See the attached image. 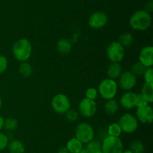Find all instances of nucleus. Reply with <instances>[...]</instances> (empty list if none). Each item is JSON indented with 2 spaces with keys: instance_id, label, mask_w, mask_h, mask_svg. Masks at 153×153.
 <instances>
[{
  "instance_id": "10",
  "label": "nucleus",
  "mask_w": 153,
  "mask_h": 153,
  "mask_svg": "<svg viewBox=\"0 0 153 153\" xmlns=\"http://www.w3.org/2000/svg\"><path fill=\"white\" fill-rule=\"evenodd\" d=\"M79 113L85 118H91L96 114L97 111V104L95 100L84 98L79 104Z\"/></svg>"
},
{
  "instance_id": "30",
  "label": "nucleus",
  "mask_w": 153,
  "mask_h": 153,
  "mask_svg": "<svg viewBox=\"0 0 153 153\" xmlns=\"http://www.w3.org/2000/svg\"><path fill=\"white\" fill-rule=\"evenodd\" d=\"M7 67H8V60L7 57L0 54V75L6 71Z\"/></svg>"
},
{
  "instance_id": "17",
  "label": "nucleus",
  "mask_w": 153,
  "mask_h": 153,
  "mask_svg": "<svg viewBox=\"0 0 153 153\" xmlns=\"http://www.w3.org/2000/svg\"><path fill=\"white\" fill-rule=\"evenodd\" d=\"M7 148L10 153H24L25 150L23 142L16 139L9 141Z\"/></svg>"
},
{
  "instance_id": "19",
  "label": "nucleus",
  "mask_w": 153,
  "mask_h": 153,
  "mask_svg": "<svg viewBox=\"0 0 153 153\" xmlns=\"http://www.w3.org/2000/svg\"><path fill=\"white\" fill-rule=\"evenodd\" d=\"M66 148H67L70 153H77L81 149H82L84 146L83 143L76 136H74L67 141V144H66Z\"/></svg>"
},
{
  "instance_id": "27",
  "label": "nucleus",
  "mask_w": 153,
  "mask_h": 153,
  "mask_svg": "<svg viewBox=\"0 0 153 153\" xmlns=\"http://www.w3.org/2000/svg\"><path fill=\"white\" fill-rule=\"evenodd\" d=\"M146 68L145 67L143 64H142L141 63L139 62H137L134 63L132 64L131 68V72L134 74L136 76H143V73L146 70Z\"/></svg>"
},
{
  "instance_id": "13",
  "label": "nucleus",
  "mask_w": 153,
  "mask_h": 153,
  "mask_svg": "<svg viewBox=\"0 0 153 153\" xmlns=\"http://www.w3.org/2000/svg\"><path fill=\"white\" fill-rule=\"evenodd\" d=\"M138 62L147 68H152L153 65V46L151 45L143 46L138 55Z\"/></svg>"
},
{
  "instance_id": "4",
  "label": "nucleus",
  "mask_w": 153,
  "mask_h": 153,
  "mask_svg": "<svg viewBox=\"0 0 153 153\" xmlns=\"http://www.w3.org/2000/svg\"><path fill=\"white\" fill-rule=\"evenodd\" d=\"M75 136L83 144H86L94 139L95 130L91 124L82 122L76 126Z\"/></svg>"
},
{
  "instance_id": "21",
  "label": "nucleus",
  "mask_w": 153,
  "mask_h": 153,
  "mask_svg": "<svg viewBox=\"0 0 153 153\" xmlns=\"http://www.w3.org/2000/svg\"><path fill=\"white\" fill-rule=\"evenodd\" d=\"M19 73L23 77H30L33 73L32 66L28 62H20V64L19 65Z\"/></svg>"
},
{
  "instance_id": "35",
  "label": "nucleus",
  "mask_w": 153,
  "mask_h": 153,
  "mask_svg": "<svg viewBox=\"0 0 153 153\" xmlns=\"http://www.w3.org/2000/svg\"><path fill=\"white\" fill-rule=\"evenodd\" d=\"M57 153H70L69 151L67 150V148H66V146H62L58 150V152Z\"/></svg>"
},
{
  "instance_id": "24",
  "label": "nucleus",
  "mask_w": 153,
  "mask_h": 153,
  "mask_svg": "<svg viewBox=\"0 0 153 153\" xmlns=\"http://www.w3.org/2000/svg\"><path fill=\"white\" fill-rule=\"evenodd\" d=\"M84 148L87 153H97V152L101 150V142L94 139L86 143V146Z\"/></svg>"
},
{
  "instance_id": "38",
  "label": "nucleus",
  "mask_w": 153,
  "mask_h": 153,
  "mask_svg": "<svg viewBox=\"0 0 153 153\" xmlns=\"http://www.w3.org/2000/svg\"><path fill=\"white\" fill-rule=\"evenodd\" d=\"M77 153H87V152H86V151H85V148H82V149H81L80 151H79V152H77Z\"/></svg>"
},
{
  "instance_id": "18",
  "label": "nucleus",
  "mask_w": 153,
  "mask_h": 153,
  "mask_svg": "<svg viewBox=\"0 0 153 153\" xmlns=\"http://www.w3.org/2000/svg\"><path fill=\"white\" fill-rule=\"evenodd\" d=\"M120 104L119 102L116 99H110V100H106L105 103L104 104V110L106 114L109 116H113L119 110Z\"/></svg>"
},
{
  "instance_id": "16",
  "label": "nucleus",
  "mask_w": 153,
  "mask_h": 153,
  "mask_svg": "<svg viewBox=\"0 0 153 153\" xmlns=\"http://www.w3.org/2000/svg\"><path fill=\"white\" fill-rule=\"evenodd\" d=\"M56 49L58 52L61 55H67L71 52V42L67 38H61L57 42Z\"/></svg>"
},
{
  "instance_id": "40",
  "label": "nucleus",
  "mask_w": 153,
  "mask_h": 153,
  "mask_svg": "<svg viewBox=\"0 0 153 153\" xmlns=\"http://www.w3.org/2000/svg\"><path fill=\"white\" fill-rule=\"evenodd\" d=\"M97 153H103V152L102 151V150H100V151H98V152H97Z\"/></svg>"
},
{
  "instance_id": "22",
  "label": "nucleus",
  "mask_w": 153,
  "mask_h": 153,
  "mask_svg": "<svg viewBox=\"0 0 153 153\" xmlns=\"http://www.w3.org/2000/svg\"><path fill=\"white\" fill-rule=\"evenodd\" d=\"M118 41L121 44L123 47H128L132 44L133 41H134V36L132 35L131 33L126 32H124L120 34Z\"/></svg>"
},
{
  "instance_id": "9",
  "label": "nucleus",
  "mask_w": 153,
  "mask_h": 153,
  "mask_svg": "<svg viewBox=\"0 0 153 153\" xmlns=\"http://www.w3.org/2000/svg\"><path fill=\"white\" fill-rule=\"evenodd\" d=\"M137 76L131 73V70H125L118 78L117 85L124 91H131L137 85Z\"/></svg>"
},
{
  "instance_id": "12",
  "label": "nucleus",
  "mask_w": 153,
  "mask_h": 153,
  "mask_svg": "<svg viewBox=\"0 0 153 153\" xmlns=\"http://www.w3.org/2000/svg\"><path fill=\"white\" fill-rule=\"evenodd\" d=\"M136 118L137 121L143 124H150L153 121V109L149 104L144 106L137 107Z\"/></svg>"
},
{
  "instance_id": "20",
  "label": "nucleus",
  "mask_w": 153,
  "mask_h": 153,
  "mask_svg": "<svg viewBox=\"0 0 153 153\" xmlns=\"http://www.w3.org/2000/svg\"><path fill=\"white\" fill-rule=\"evenodd\" d=\"M140 94L143 95L148 102V104H151L153 102V83L144 82L142 86Z\"/></svg>"
},
{
  "instance_id": "7",
  "label": "nucleus",
  "mask_w": 153,
  "mask_h": 153,
  "mask_svg": "<svg viewBox=\"0 0 153 153\" xmlns=\"http://www.w3.org/2000/svg\"><path fill=\"white\" fill-rule=\"evenodd\" d=\"M51 106H52V110L56 113L63 115V114H65V112L68 110L70 109L71 102L68 96L66 95L65 94L58 93L52 98Z\"/></svg>"
},
{
  "instance_id": "33",
  "label": "nucleus",
  "mask_w": 153,
  "mask_h": 153,
  "mask_svg": "<svg viewBox=\"0 0 153 153\" xmlns=\"http://www.w3.org/2000/svg\"><path fill=\"white\" fill-rule=\"evenodd\" d=\"M148 102L146 99L143 97L140 93L137 94V98H136V106L135 107H140V106H144L148 105Z\"/></svg>"
},
{
  "instance_id": "8",
  "label": "nucleus",
  "mask_w": 153,
  "mask_h": 153,
  "mask_svg": "<svg viewBox=\"0 0 153 153\" xmlns=\"http://www.w3.org/2000/svg\"><path fill=\"white\" fill-rule=\"evenodd\" d=\"M118 124L121 128L122 132L126 134H133L137 130L138 122L135 116L131 113H124L120 117Z\"/></svg>"
},
{
  "instance_id": "11",
  "label": "nucleus",
  "mask_w": 153,
  "mask_h": 153,
  "mask_svg": "<svg viewBox=\"0 0 153 153\" xmlns=\"http://www.w3.org/2000/svg\"><path fill=\"white\" fill-rule=\"evenodd\" d=\"M108 21L107 14L102 11H96L90 15L88 25L94 29H100L105 26Z\"/></svg>"
},
{
  "instance_id": "31",
  "label": "nucleus",
  "mask_w": 153,
  "mask_h": 153,
  "mask_svg": "<svg viewBox=\"0 0 153 153\" xmlns=\"http://www.w3.org/2000/svg\"><path fill=\"white\" fill-rule=\"evenodd\" d=\"M9 142V138L7 134L0 131V151L5 149Z\"/></svg>"
},
{
  "instance_id": "25",
  "label": "nucleus",
  "mask_w": 153,
  "mask_h": 153,
  "mask_svg": "<svg viewBox=\"0 0 153 153\" xmlns=\"http://www.w3.org/2000/svg\"><path fill=\"white\" fill-rule=\"evenodd\" d=\"M18 127V122L17 120L15 119L14 118H5L4 120V125H3V129L7 130L9 132L14 131L16 130Z\"/></svg>"
},
{
  "instance_id": "23",
  "label": "nucleus",
  "mask_w": 153,
  "mask_h": 153,
  "mask_svg": "<svg viewBox=\"0 0 153 153\" xmlns=\"http://www.w3.org/2000/svg\"><path fill=\"white\" fill-rule=\"evenodd\" d=\"M122 133V130L118 122H112L108 126L107 134L109 136L120 137Z\"/></svg>"
},
{
  "instance_id": "5",
  "label": "nucleus",
  "mask_w": 153,
  "mask_h": 153,
  "mask_svg": "<svg viewBox=\"0 0 153 153\" xmlns=\"http://www.w3.org/2000/svg\"><path fill=\"white\" fill-rule=\"evenodd\" d=\"M101 150L103 153H122L123 143L120 137L107 135L102 140Z\"/></svg>"
},
{
  "instance_id": "6",
  "label": "nucleus",
  "mask_w": 153,
  "mask_h": 153,
  "mask_svg": "<svg viewBox=\"0 0 153 153\" xmlns=\"http://www.w3.org/2000/svg\"><path fill=\"white\" fill-rule=\"evenodd\" d=\"M106 55L111 62L120 63L125 57V47L118 40H114L108 46Z\"/></svg>"
},
{
  "instance_id": "32",
  "label": "nucleus",
  "mask_w": 153,
  "mask_h": 153,
  "mask_svg": "<svg viewBox=\"0 0 153 153\" xmlns=\"http://www.w3.org/2000/svg\"><path fill=\"white\" fill-rule=\"evenodd\" d=\"M145 82L153 83V69L152 68H147L143 74Z\"/></svg>"
},
{
  "instance_id": "3",
  "label": "nucleus",
  "mask_w": 153,
  "mask_h": 153,
  "mask_svg": "<svg viewBox=\"0 0 153 153\" xmlns=\"http://www.w3.org/2000/svg\"><path fill=\"white\" fill-rule=\"evenodd\" d=\"M98 93L105 100L114 98L118 92L117 82L115 80L105 78L98 86Z\"/></svg>"
},
{
  "instance_id": "15",
  "label": "nucleus",
  "mask_w": 153,
  "mask_h": 153,
  "mask_svg": "<svg viewBox=\"0 0 153 153\" xmlns=\"http://www.w3.org/2000/svg\"><path fill=\"white\" fill-rule=\"evenodd\" d=\"M123 72L122 66L118 62H111L107 68V76L108 78L115 80L120 77Z\"/></svg>"
},
{
  "instance_id": "1",
  "label": "nucleus",
  "mask_w": 153,
  "mask_h": 153,
  "mask_svg": "<svg viewBox=\"0 0 153 153\" xmlns=\"http://www.w3.org/2000/svg\"><path fill=\"white\" fill-rule=\"evenodd\" d=\"M32 44L28 39L25 38H19L13 44L12 46V54L13 58L22 62H27L32 53Z\"/></svg>"
},
{
  "instance_id": "37",
  "label": "nucleus",
  "mask_w": 153,
  "mask_h": 153,
  "mask_svg": "<svg viewBox=\"0 0 153 153\" xmlns=\"http://www.w3.org/2000/svg\"><path fill=\"white\" fill-rule=\"evenodd\" d=\"M122 153H133V152L130 149H126V150H123V151L122 152Z\"/></svg>"
},
{
  "instance_id": "26",
  "label": "nucleus",
  "mask_w": 153,
  "mask_h": 153,
  "mask_svg": "<svg viewBox=\"0 0 153 153\" xmlns=\"http://www.w3.org/2000/svg\"><path fill=\"white\" fill-rule=\"evenodd\" d=\"M144 148L145 146L143 142L139 140H135L131 142L129 149L133 153H143Z\"/></svg>"
},
{
  "instance_id": "14",
  "label": "nucleus",
  "mask_w": 153,
  "mask_h": 153,
  "mask_svg": "<svg viewBox=\"0 0 153 153\" xmlns=\"http://www.w3.org/2000/svg\"><path fill=\"white\" fill-rule=\"evenodd\" d=\"M137 93L132 91H126L120 98L119 104L126 110H131L136 106Z\"/></svg>"
},
{
  "instance_id": "2",
  "label": "nucleus",
  "mask_w": 153,
  "mask_h": 153,
  "mask_svg": "<svg viewBox=\"0 0 153 153\" xmlns=\"http://www.w3.org/2000/svg\"><path fill=\"white\" fill-rule=\"evenodd\" d=\"M152 24V16L145 10H139L132 14L129 19V25L135 31L147 30Z\"/></svg>"
},
{
  "instance_id": "36",
  "label": "nucleus",
  "mask_w": 153,
  "mask_h": 153,
  "mask_svg": "<svg viewBox=\"0 0 153 153\" xmlns=\"http://www.w3.org/2000/svg\"><path fill=\"white\" fill-rule=\"evenodd\" d=\"M4 118L0 115V131H1V130L3 129V125H4Z\"/></svg>"
},
{
  "instance_id": "34",
  "label": "nucleus",
  "mask_w": 153,
  "mask_h": 153,
  "mask_svg": "<svg viewBox=\"0 0 153 153\" xmlns=\"http://www.w3.org/2000/svg\"><path fill=\"white\" fill-rule=\"evenodd\" d=\"M146 11L149 12V13H151L153 10V3L152 1H149L147 2V3L145 5V9H144Z\"/></svg>"
},
{
  "instance_id": "39",
  "label": "nucleus",
  "mask_w": 153,
  "mask_h": 153,
  "mask_svg": "<svg viewBox=\"0 0 153 153\" xmlns=\"http://www.w3.org/2000/svg\"><path fill=\"white\" fill-rule=\"evenodd\" d=\"M1 106H2V99H1V98L0 97V110H1Z\"/></svg>"
},
{
  "instance_id": "29",
  "label": "nucleus",
  "mask_w": 153,
  "mask_h": 153,
  "mask_svg": "<svg viewBox=\"0 0 153 153\" xmlns=\"http://www.w3.org/2000/svg\"><path fill=\"white\" fill-rule=\"evenodd\" d=\"M99 95L98 90L97 88H94V87H91V88H88V89L85 92V97L86 98L90 99V100H95L97 98Z\"/></svg>"
},
{
  "instance_id": "28",
  "label": "nucleus",
  "mask_w": 153,
  "mask_h": 153,
  "mask_svg": "<svg viewBox=\"0 0 153 153\" xmlns=\"http://www.w3.org/2000/svg\"><path fill=\"white\" fill-rule=\"evenodd\" d=\"M64 115H65L66 119L68 122H74L77 121L79 116V112L75 110L71 109V108H70V110H68L65 112Z\"/></svg>"
}]
</instances>
